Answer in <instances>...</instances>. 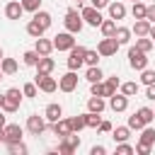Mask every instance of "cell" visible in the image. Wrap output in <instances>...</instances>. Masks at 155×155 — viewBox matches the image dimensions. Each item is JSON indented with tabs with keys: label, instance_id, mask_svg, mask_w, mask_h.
Here are the masks:
<instances>
[{
	"label": "cell",
	"instance_id": "816d5d0a",
	"mask_svg": "<svg viewBox=\"0 0 155 155\" xmlns=\"http://www.w3.org/2000/svg\"><path fill=\"white\" fill-rule=\"evenodd\" d=\"M145 87H148V90H145V97L155 102V82H153V85H145Z\"/></svg>",
	"mask_w": 155,
	"mask_h": 155
},
{
	"label": "cell",
	"instance_id": "5bb4252c",
	"mask_svg": "<svg viewBox=\"0 0 155 155\" xmlns=\"http://www.w3.org/2000/svg\"><path fill=\"white\" fill-rule=\"evenodd\" d=\"M109 109H111V111H126V109H128V97L121 94V92H114V94L109 97Z\"/></svg>",
	"mask_w": 155,
	"mask_h": 155
},
{
	"label": "cell",
	"instance_id": "d4e9b609",
	"mask_svg": "<svg viewBox=\"0 0 155 155\" xmlns=\"http://www.w3.org/2000/svg\"><path fill=\"white\" fill-rule=\"evenodd\" d=\"M44 31H46V29H44V27H41L36 19H29V22H27V34H29L31 39H39V36H44Z\"/></svg>",
	"mask_w": 155,
	"mask_h": 155
},
{
	"label": "cell",
	"instance_id": "8992f818",
	"mask_svg": "<svg viewBox=\"0 0 155 155\" xmlns=\"http://www.w3.org/2000/svg\"><path fill=\"white\" fill-rule=\"evenodd\" d=\"M80 17H82L85 24H90V27H94V29H97V27L102 24V19H104L102 12H99L97 7H92V5H90V7H80Z\"/></svg>",
	"mask_w": 155,
	"mask_h": 155
},
{
	"label": "cell",
	"instance_id": "7402d4cb",
	"mask_svg": "<svg viewBox=\"0 0 155 155\" xmlns=\"http://www.w3.org/2000/svg\"><path fill=\"white\" fill-rule=\"evenodd\" d=\"M17 68H19V65H17L15 58H5V56H2V61H0V70H2V75H15Z\"/></svg>",
	"mask_w": 155,
	"mask_h": 155
},
{
	"label": "cell",
	"instance_id": "836d02e7",
	"mask_svg": "<svg viewBox=\"0 0 155 155\" xmlns=\"http://www.w3.org/2000/svg\"><path fill=\"white\" fill-rule=\"evenodd\" d=\"M145 7H148V5H143L140 0H138V2H133V7H131L133 19H145Z\"/></svg>",
	"mask_w": 155,
	"mask_h": 155
},
{
	"label": "cell",
	"instance_id": "b9f144b4",
	"mask_svg": "<svg viewBox=\"0 0 155 155\" xmlns=\"http://www.w3.org/2000/svg\"><path fill=\"white\" fill-rule=\"evenodd\" d=\"M126 126H128L131 131H133V128H136V131H140V128H143L145 124L140 121V116H138V114H133V116H128V124H126Z\"/></svg>",
	"mask_w": 155,
	"mask_h": 155
},
{
	"label": "cell",
	"instance_id": "ee69618b",
	"mask_svg": "<svg viewBox=\"0 0 155 155\" xmlns=\"http://www.w3.org/2000/svg\"><path fill=\"white\" fill-rule=\"evenodd\" d=\"M133 153H136V150H133V145H128L126 140L116 145V155H133Z\"/></svg>",
	"mask_w": 155,
	"mask_h": 155
},
{
	"label": "cell",
	"instance_id": "1f68e13d",
	"mask_svg": "<svg viewBox=\"0 0 155 155\" xmlns=\"http://www.w3.org/2000/svg\"><path fill=\"white\" fill-rule=\"evenodd\" d=\"M102 121V116L97 111H85V128H97Z\"/></svg>",
	"mask_w": 155,
	"mask_h": 155
},
{
	"label": "cell",
	"instance_id": "f546056e",
	"mask_svg": "<svg viewBox=\"0 0 155 155\" xmlns=\"http://www.w3.org/2000/svg\"><path fill=\"white\" fill-rule=\"evenodd\" d=\"M102 78H104V73L99 70V65H90V68H87V73H85V80H87L90 85H92V82H99Z\"/></svg>",
	"mask_w": 155,
	"mask_h": 155
},
{
	"label": "cell",
	"instance_id": "7dc6e473",
	"mask_svg": "<svg viewBox=\"0 0 155 155\" xmlns=\"http://www.w3.org/2000/svg\"><path fill=\"white\" fill-rule=\"evenodd\" d=\"M111 121H99V126H97V131H102V133H111Z\"/></svg>",
	"mask_w": 155,
	"mask_h": 155
},
{
	"label": "cell",
	"instance_id": "7c38bea8",
	"mask_svg": "<svg viewBox=\"0 0 155 155\" xmlns=\"http://www.w3.org/2000/svg\"><path fill=\"white\" fill-rule=\"evenodd\" d=\"M22 126L19 124H5V145L7 143H19L22 140Z\"/></svg>",
	"mask_w": 155,
	"mask_h": 155
},
{
	"label": "cell",
	"instance_id": "60d3db41",
	"mask_svg": "<svg viewBox=\"0 0 155 155\" xmlns=\"http://www.w3.org/2000/svg\"><path fill=\"white\" fill-rule=\"evenodd\" d=\"M99 58H102V56H99L97 51H92V48H87V51H85V63H87V65H97V61H99Z\"/></svg>",
	"mask_w": 155,
	"mask_h": 155
},
{
	"label": "cell",
	"instance_id": "4dcf8cb0",
	"mask_svg": "<svg viewBox=\"0 0 155 155\" xmlns=\"http://www.w3.org/2000/svg\"><path fill=\"white\" fill-rule=\"evenodd\" d=\"M99 29H102V36H114V29H116V19H102V24H99Z\"/></svg>",
	"mask_w": 155,
	"mask_h": 155
},
{
	"label": "cell",
	"instance_id": "ac0fdd59",
	"mask_svg": "<svg viewBox=\"0 0 155 155\" xmlns=\"http://www.w3.org/2000/svg\"><path fill=\"white\" fill-rule=\"evenodd\" d=\"M34 51H36L39 56H51V51H53V41H51V39L39 36V39H36V44H34Z\"/></svg>",
	"mask_w": 155,
	"mask_h": 155
},
{
	"label": "cell",
	"instance_id": "ba28073f",
	"mask_svg": "<svg viewBox=\"0 0 155 155\" xmlns=\"http://www.w3.org/2000/svg\"><path fill=\"white\" fill-rule=\"evenodd\" d=\"M75 34H70V31H61V34H56L53 36V48H58V51H70L73 46H75V39H73Z\"/></svg>",
	"mask_w": 155,
	"mask_h": 155
},
{
	"label": "cell",
	"instance_id": "44dd1931",
	"mask_svg": "<svg viewBox=\"0 0 155 155\" xmlns=\"http://www.w3.org/2000/svg\"><path fill=\"white\" fill-rule=\"evenodd\" d=\"M131 36H133V31H131L128 27H116V29H114V39L119 41V46L128 44V41H131Z\"/></svg>",
	"mask_w": 155,
	"mask_h": 155
},
{
	"label": "cell",
	"instance_id": "52a82bcc",
	"mask_svg": "<svg viewBox=\"0 0 155 155\" xmlns=\"http://www.w3.org/2000/svg\"><path fill=\"white\" fill-rule=\"evenodd\" d=\"M128 65H131L133 70L148 68V53H143V51H138L136 46H131V48H128Z\"/></svg>",
	"mask_w": 155,
	"mask_h": 155
},
{
	"label": "cell",
	"instance_id": "cb8c5ba5",
	"mask_svg": "<svg viewBox=\"0 0 155 155\" xmlns=\"http://www.w3.org/2000/svg\"><path fill=\"white\" fill-rule=\"evenodd\" d=\"M111 138H114L116 143H124V140L131 138V128H128V126H116V128H111Z\"/></svg>",
	"mask_w": 155,
	"mask_h": 155
},
{
	"label": "cell",
	"instance_id": "4316f807",
	"mask_svg": "<svg viewBox=\"0 0 155 155\" xmlns=\"http://www.w3.org/2000/svg\"><path fill=\"white\" fill-rule=\"evenodd\" d=\"M34 19H36L44 29H48V27H51V22H53L51 12H46V10H36V12H34Z\"/></svg>",
	"mask_w": 155,
	"mask_h": 155
},
{
	"label": "cell",
	"instance_id": "484cf974",
	"mask_svg": "<svg viewBox=\"0 0 155 155\" xmlns=\"http://www.w3.org/2000/svg\"><path fill=\"white\" fill-rule=\"evenodd\" d=\"M138 143H143V145H153V143H155V128L143 126V128H140V138H138Z\"/></svg>",
	"mask_w": 155,
	"mask_h": 155
},
{
	"label": "cell",
	"instance_id": "f6af8a7d",
	"mask_svg": "<svg viewBox=\"0 0 155 155\" xmlns=\"http://www.w3.org/2000/svg\"><path fill=\"white\" fill-rule=\"evenodd\" d=\"M138 155H150V150H153V145H143V143H138L136 148H133Z\"/></svg>",
	"mask_w": 155,
	"mask_h": 155
},
{
	"label": "cell",
	"instance_id": "d6a6232c",
	"mask_svg": "<svg viewBox=\"0 0 155 155\" xmlns=\"http://www.w3.org/2000/svg\"><path fill=\"white\" fill-rule=\"evenodd\" d=\"M136 114H138V116H140V121H143V124H145V126H148V124H150V121H153V119H155V111H153V109H150V107H140V109H138V111H136Z\"/></svg>",
	"mask_w": 155,
	"mask_h": 155
},
{
	"label": "cell",
	"instance_id": "2e32d148",
	"mask_svg": "<svg viewBox=\"0 0 155 155\" xmlns=\"http://www.w3.org/2000/svg\"><path fill=\"white\" fill-rule=\"evenodd\" d=\"M22 15H24V7H22L19 0H12V2L5 5V17H7V19H19Z\"/></svg>",
	"mask_w": 155,
	"mask_h": 155
},
{
	"label": "cell",
	"instance_id": "c3c4849f",
	"mask_svg": "<svg viewBox=\"0 0 155 155\" xmlns=\"http://www.w3.org/2000/svg\"><path fill=\"white\" fill-rule=\"evenodd\" d=\"M107 85H109V87H114V90H119V85H121V80H119L116 75H111V78H107Z\"/></svg>",
	"mask_w": 155,
	"mask_h": 155
},
{
	"label": "cell",
	"instance_id": "5b68a950",
	"mask_svg": "<svg viewBox=\"0 0 155 155\" xmlns=\"http://www.w3.org/2000/svg\"><path fill=\"white\" fill-rule=\"evenodd\" d=\"M85 46H73L70 51H68V70H78L80 65H85Z\"/></svg>",
	"mask_w": 155,
	"mask_h": 155
},
{
	"label": "cell",
	"instance_id": "f907efd6",
	"mask_svg": "<svg viewBox=\"0 0 155 155\" xmlns=\"http://www.w3.org/2000/svg\"><path fill=\"white\" fill-rule=\"evenodd\" d=\"M90 2H92V7H97V10H104V7H107L111 0H90Z\"/></svg>",
	"mask_w": 155,
	"mask_h": 155
},
{
	"label": "cell",
	"instance_id": "7a4b0ae2",
	"mask_svg": "<svg viewBox=\"0 0 155 155\" xmlns=\"http://www.w3.org/2000/svg\"><path fill=\"white\" fill-rule=\"evenodd\" d=\"M63 24H65V31H70V34H80L82 27H85V22H82V17H80V12H78L75 7H70V10L65 12Z\"/></svg>",
	"mask_w": 155,
	"mask_h": 155
},
{
	"label": "cell",
	"instance_id": "74e56055",
	"mask_svg": "<svg viewBox=\"0 0 155 155\" xmlns=\"http://www.w3.org/2000/svg\"><path fill=\"white\" fill-rule=\"evenodd\" d=\"M7 153L10 155H27V145L19 140V143H7Z\"/></svg>",
	"mask_w": 155,
	"mask_h": 155
},
{
	"label": "cell",
	"instance_id": "277c9868",
	"mask_svg": "<svg viewBox=\"0 0 155 155\" xmlns=\"http://www.w3.org/2000/svg\"><path fill=\"white\" fill-rule=\"evenodd\" d=\"M116 51H119V41H116L114 36H104V39H99V44H97V53H99L102 58L116 56Z\"/></svg>",
	"mask_w": 155,
	"mask_h": 155
},
{
	"label": "cell",
	"instance_id": "7bdbcfd3",
	"mask_svg": "<svg viewBox=\"0 0 155 155\" xmlns=\"http://www.w3.org/2000/svg\"><path fill=\"white\" fill-rule=\"evenodd\" d=\"M36 92H39L36 82H27V85L22 87V94H24V97H36Z\"/></svg>",
	"mask_w": 155,
	"mask_h": 155
},
{
	"label": "cell",
	"instance_id": "681fc988",
	"mask_svg": "<svg viewBox=\"0 0 155 155\" xmlns=\"http://www.w3.org/2000/svg\"><path fill=\"white\" fill-rule=\"evenodd\" d=\"M104 153H107L104 145H92V148H90V155H104Z\"/></svg>",
	"mask_w": 155,
	"mask_h": 155
},
{
	"label": "cell",
	"instance_id": "9c48e42d",
	"mask_svg": "<svg viewBox=\"0 0 155 155\" xmlns=\"http://www.w3.org/2000/svg\"><path fill=\"white\" fill-rule=\"evenodd\" d=\"M27 131H29L31 136H41V133L46 131V119H44V116H39V114L27 116Z\"/></svg>",
	"mask_w": 155,
	"mask_h": 155
},
{
	"label": "cell",
	"instance_id": "9a60e30c",
	"mask_svg": "<svg viewBox=\"0 0 155 155\" xmlns=\"http://www.w3.org/2000/svg\"><path fill=\"white\" fill-rule=\"evenodd\" d=\"M114 92H116V90L109 87L107 80H104V82H102V80H99V82H92V87H90V94H94V97H111Z\"/></svg>",
	"mask_w": 155,
	"mask_h": 155
},
{
	"label": "cell",
	"instance_id": "ffe728a7",
	"mask_svg": "<svg viewBox=\"0 0 155 155\" xmlns=\"http://www.w3.org/2000/svg\"><path fill=\"white\" fill-rule=\"evenodd\" d=\"M107 10H109V17H111V19H124V17H126V5L119 2V0H116V2H109Z\"/></svg>",
	"mask_w": 155,
	"mask_h": 155
},
{
	"label": "cell",
	"instance_id": "6125c7cd",
	"mask_svg": "<svg viewBox=\"0 0 155 155\" xmlns=\"http://www.w3.org/2000/svg\"><path fill=\"white\" fill-rule=\"evenodd\" d=\"M153 111H155V109H153Z\"/></svg>",
	"mask_w": 155,
	"mask_h": 155
},
{
	"label": "cell",
	"instance_id": "83f0119b",
	"mask_svg": "<svg viewBox=\"0 0 155 155\" xmlns=\"http://www.w3.org/2000/svg\"><path fill=\"white\" fill-rule=\"evenodd\" d=\"M136 36H148V31H150V22L148 19H136V24H133V29H131Z\"/></svg>",
	"mask_w": 155,
	"mask_h": 155
},
{
	"label": "cell",
	"instance_id": "91938a15",
	"mask_svg": "<svg viewBox=\"0 0 155 155\" xmlns=\"http://www.w3.org/2000/svg\"><path fill=\"white\" fill-rule=\"evenodd\" d=\"M0 80H2V70H0Z\"/></svg>",
	"mask_w": 155,
	"mask_h": 155
},
{
	"label": "cell",
	"instance_id": "d590c367",
	"mask_svg": "<svg viewBox=\"0 0 155 155\" xmlns=\"http://www.w3.org/2000/svg\"><path fill=\"white\" fill-rule=\"evenodd\" d=\"M119 90H121V94L133 97V94L138 92V82H121V85H119Z\"/></svg>",
	"mask_w": 155,
	"mask_h": 155
},
{
	"label": "cell",
	"instance_id": "603a6c76",
	"mask_svg": "<svg viewBox=\"0 0 155 155\" xmlns=\"http://www.w3.org/2000/svg\"><path fill=\"white\" fill-rule=\"evenodd\" d=\"M104 107H107L104 97H94V94H92V97L87 99V111H97V114H102Z\"/></svg>",
	"mask_w": 155,
	"mask_h": 155
},
{
	"label": "cell",
	"instance_id": "6f0895ef",
	"mask_svg": "<svg viewBox=\"0 0 155 155\" xmlns=\"http://www.w3.org/2000/svg\"><path fill=\"white\" fill-rule=\"evenodd\" d=\"M2 56H5V53H2V48H0V61H2Z\"/></svg>",
	"mask_w": 155,
	"mask_h": 155
},
{
	"label": "cell",
	"instance_id": "6da1fadb",
	"mask_svg": "<svg viewBox=\"0 0 155 155\" xmlns=\"http://www.w3.org/2000/svg\"><path fill=\"white\" fill-rule=\"evenodd\" d=\"M22 90H17V87H10L7 92H5V99H2V111L5 114H12V111H17L19 109V104H22Z\"/></svg>",
	"mask_w": 155,
	"mask_h": 155
},
{
	"label": "cell",
	"instance_id": "e575fe53",
	"mask_svg": "<svg viewBox=\"0 0 155 155\" xmlns=\"http://www.w3.org/2000/svg\"><path fill=\"white\" fill-rule=\"evenodd\" d=\"M36 61H39V53H36V51H24V53H22V63H24V65L34 68Z\"/></svg>",
	"mask_w": 155,
	"mask_h": 155
},
{
	"label": "cell",
	"instance_id": "db71d44e",
	"mask_svg": "<svg viewBox=\"0 0 155 155\" xmlns=\"http://www.w3.org/2000/svg\"><path fill=\"white\" fill-rule=\"evenodd\" d=\"M0 143H5V126L0 128Z\"/></svg>",
	"mask_w": 155,
	"mask_h": 155
},
{
	"label": "cell",
	"instance_id": "680465c9",
	"mask_svg": "<svg viewBox=\"0 0 155 155\" xmlns=\"http://www.w3.org/2000/svg\"><path fill=\"white\" fill-rule=\"evenodd\" d=\"M82 2H85V0H78V7H80V5H82Z\"/></svg>",
	"mask_w": 155,
	"mask_h": 155
},
{
	"label": "cell",
	"instance_id": "3957f363",
	"mask_svg": "<svg viewBox=\"0 0 155 155\" xmlns=\"http://www.w3.org/2000/svg\"><path fill=\"white\" fill-rule=\"evenodd\" d=\"M78 148H80V136H78L75 131H70L68 136H63V138L58 140V153H61V155H73Z\"/></svg>",
	"mask_w": 155,
	"mask_h": 155
},
{
	"label": "cell",
	"instance_id": "9f6ffc18",
	"mask_svg": "<svg viewBox=\"0 0 155 155\" xmlns=\"http://www.w3.org/2000/svg\"><path fill=\"white\" fill-rule=\"evenodd\" d=\"M2 99H5V92H0V107H2Z\"/></svg>",
	"mask_w": 155,
	"mask_h": 155
},
{
	"label": "cell",
	"instance_id": "d6986e66",
	"mask_svg": "<svg viewBox=\"0 0 155 155\" xmlns=\"http://www.w3.org/2000/svg\"><path fill=\"white\" fill-rule=\"evenodd\" d=\"M61 116H63V107H61V104H56V102H53V104H48V107L44 109V119H46V121H51V124H53V121H58Z\"/></svg>",
	"mask_w": 155,
	"mask_h": 155
},
{
	"label": "cell",
	"instance_id": "f5cc1de1",
	"mask_svg": "<svg viewBox=\"0 0 155 155\" xmlns=\"http://www.w3.org/2000/svg\"><path fill=\"white\" fill-rule=\"evenodd\" d=\"M148 36L153 39V44H155V24H150V31H148Z\"/></svg>",
	"mask_w": 155,
	"mask_h": 155
},
{
	"label": "cell",
	"instance_id": "e0dca14e",
	"mask_svg": "<svg viewBox=\"0 0 155 155\" xmlns=\"http://www.w3.org/2000/svg\"><path fill=\"white\" fill-rule=\"evenodd\" d=\"M51 131H53V133H56L58 138H63V136H68V133L73 131V128H70V119H63V116H61L58 121H53V126H51Z\"/></svg>",
	"mask_w": 155,
	"mask_h": 155
},
{
	"label": "cell",
	"instance_id": "94428289",
	"mask_svg": "<svg viewBox=\"0 0 155 155\" xmlns=\"http://www.w3.org/2000/svg\"><path fill=\"white\" fill-rule=\"evenodd\" d=\"M131 2H138V0H131Z\"/></svg>",
	"mask_w": 155,
	"mask_h": 155
},
{
	"label": "cell",
	"instance_id": "8d00e7d4",
	"mask_svg": "<svg viewBox=\"0 0 155 155\" xmlns=\"http://www.w3.org/2000/svg\"><path fill=\"white\" fill-rule=\"evenodd\" d=\"M70 128L75 133H80L85 128V114H78V116H70Z\"/></svg>",
	"mask_w": 155,
	"mask_h": 155
},
{
	"label": "cell",
	"instance_id": "30bf717a",
	"mask_svg": "<svg viewBox=\"0 0 155 155\" xmlns=\"http://www.w3.org/2000/svg\"><path fill=\"white\" fill-rule=\"evenodd\" d=\"M34 82H36V87H39L41 92H48V94L58 90V80H56V78H51V75H39V73H36Z\"/></svg>",
	"mask_w": 155,
	"mask_h": 155
},
{
	"label": "cell",
	"instance_id": "ab89813d",
	"mask_svg": "<svg viewBox=\"0 0 155 155\" xmlns=\"http://www.w3.org/2000/svg\"><path fill=\"white\" fill-rule=\"evenodd\" d=\"M140 82H143V85H153V82H155V70L143 68V70H140Z\"/></svg>",
	"mask_w": 155,
	"mask_h": 155
},
{
	"label": "cell",
	"instance_id": "f1b7e54d",
	"mask_svg": "<svg viewBox=\"0 0 155 155\" xmlns=\"http://www.w3.org/2000/svg\"><path fill=\"white\" fill-rule=\"evenodd\" d=\"M136 48H138V51H143V53H148V51H153V48H155V44H153V39H150V36H136Z\"/></svg>",
	"mask_w": 155,
	"mask_h": 155
},
{
	"label": "cell",
	"instance_id": "4fadbf2b",
	"mask_svg": "<svg viewBox=\"0 0 155 155\" xmlns=\"http://www.w3.org/2000/svg\"><path fill=\"white\" fill-rule=\"evenodd\" d=\"M36 73L39 75H51L53 73V68H56V61L51 58V56H39V61H36Z\"/></svg>",
	"mask_w": 155,
	"mask_h": 155
},
{
	"label": "cell",
	"instance_id": "11a10c76",
	"mask_svg": "<svg viewBox=\"0 0 155 155\" xmlns=\"http://www.w3.org/2000/svg\"><path fill=\"white\" fill-rule=\"evenodd\" d=\"M2 114H5V111H2V109H0V128H2V126H5V116H2Z\"/></svg>",
	"mask_w": 155,
	"mask_h": 155
},
{
	"label": "cell",
	"instance_id": "8fae6325",
	"mask_svg": "<svg viewBox=\"0 0 155 155\" xmlns=\"http://www.w3.org/2000/svg\"><path fill=\"white\" fill-rule=\"evenodd\" d=\"M78 87V73L75 70H68L65 75H61V80H58V90L61 92H73Z\"/></svg>",
	"mask_w": 155,
	"mask_h": 155
},
{
	"label": "cell",
	"instance_id": "bcb514c9",
	"mask_svg": "<svg viewBox=\"0 0 155 155\" xmlns=\"http://www.w3.org/2000/svg\"><path fill=\"white\" fill-rule=\"evenodd\" d=\"M145 19H148L150 24H155V5H148V7H145Z\"/></svg>",
	"mask_w": 155,
	"mask_h": 155
},
{
	"label": "cell",
	"instance_id": "f35d334b",
	"mask_svg": "<svg viewBox=\"0 0 155 155\" xmlns=\"http://www.w3.org/2000/svg\"><path fill=\"white\" fill-rule=\"evenodd\" d=\"M19 2H22L24 12H36V10H41V0H19Z\"/></svg>",
	"mask_w": 155,
	"mask_h": 155
}]
</instances>
